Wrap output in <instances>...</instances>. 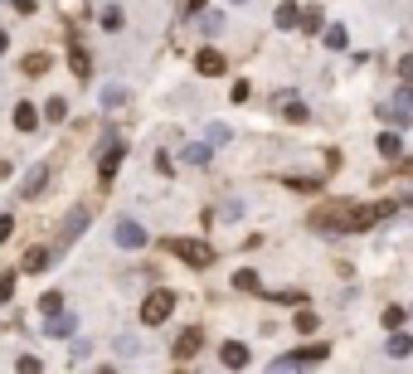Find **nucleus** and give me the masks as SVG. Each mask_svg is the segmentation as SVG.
I'll return each instance as SVG.
<instances>
[{"mask_svg": "<svg viewBox=\"0 0 413 374\" xmlns=\"http://www.w3.org/2000/svg\"><path fill=\"white\" fill-rule=\"evenodd\" d=\"M355 209H360V204H350V199L321 204V209L312 214V229H321V234H355Z\"/></svg>", "mask_w": 413, "mask_h": 374, "instance_id": "nucleus-1", "label": "nucleus"}, {"mask_svg": "<svg viewBox=\"0 0 413 374\" xmlns=\"http://www.w3.org/2000/svg\"><path fill=\"white\" fill-rule=\"evenodd\" d=\"M15 273H20V267H10V273H0V301H10V292H15Z\"/></svg>", "mask_w": 413, "mask_h": 374, "instance_id": "nucleus-26", "label": "nucleus"}, {"mask_svg": "<svg viewBox=\"0 0 413 374\" xmlns=\"http://www.w3.org/2000/svg\"><path fill=\"white\" fill-rule=\"evenodd\" d=\"M73 331H78L73 311H59V316H49V336H59V340H64V336H73Z\"/></svg>", "mask_w": 413, "mask_h": 374, "instance_id": "nucleus-13", "label": "nucleus"}, {"mask_svg": "<svg viewBox=\"0 0 413 374\" xmlns=\"http://www.w3.org/2000/svg\"><path fill=\"white\" fill-rule=\"evenodd\" d=\"M166 248H171L180 262H190V267H210V262H214V248L204 243V238H171Z\"/></svg>", "mask_w": 413, "mask_h": 374, "instance_id": "nucleus-2", "label": "nucleus"}, {"mask_svg": "<svg viewBox=\"0 0 413 374\" xmlns=\"http://www.w3.org/2000/svg\"><path fill=\"white\" fill-rule=\"evenodd\" d=\"M287 190H301V195H312V190H321V180H297V175H292V180H287Z\"/></svg>", "mask_w": 413, "mask_h": 374, "instance_id": "nucleus-31", "label": "nucleus"}, {"mask_svg": "<svg viewBox=\"0 0 413 374\" xmlns=\"http://www.w3.org/2000/svg\"><path fill=\"white\" fill-rule=\"evenodd\" d=\"M122 155H127V146H122V141H108V151H102V160H97V180H102V185H112Z\"/></svg>", "mask_w": 413, "mask_h": 374, "instance_id": "nucleus-6", "label": "nucleus"}, {"mask_svg": "<svg viewBox=\"0 0 413 374\" xmlns=\"http://www.w3.org/2000/svg\"><path fill=\"white\" fill-rule=\"evenodd\" d=\"M102 29H122V10H117V5L102 10Z\"/></svg>", "mask_w": 413, "mask_h": 374, "instance_id": "nucleus-29", "label": "nucleus"}, {"mask_svg": "<svg viewBox=\"0 0 413 374\" xmlns=\"http://www.w3.org/2000/svg\"><path fill=\"white\" fill-rule=\"evenodd\" d=\"M224 364H229V369H243V364H248V345L229 340V345H224Z\"/></svg>", "mask_w": 413, "mask_h": 374, "instance_id": "nucleus-16", "label": "nucleus"}, {"mask_svg": "<svg viewBox=\"0 0 413 374\" xmlns=\"http://www.w3.org/2000/svg\"><path fill=\"white\" fill-rule=\"evenodd\" d=\"M15 369H20V374H34V369H39V360H34V355H20V360H15Z\"/></svg>", "mask_w": 413, "mask_h": 374, "instance_id": "nucleus-33", "label": "nucleus"}, {"mask_svg": "<svg viewBox=\"0 0 413 374\" xmlns=\"http://www.w3.org/2000/svg\"><path fill=\"white\" fill-rule=\"evenodd\" d=\"M297 25H301L297 0H282V5H277V29H297Z\"/></svg>", "mask_w": 413, "mask_h": 374, "instance_id": "nucleus-14", "label": "nucleus"}, {"mask_svg": "<svg viewBox=\"0 0 413 374\" xmlns=\"http://www.w3.org/2000/svg\"><path fill=\"white\" fill-rule=\"evenodd\" d=\"M83 229H88V209H83V204H78V209H73V214H68V219H64V229H59V248H73V243H78V234H83Z\"/></svg>", "mask_w": 413, "mask_h": 374, "instance_id": "nucleus-7", "label": "nucleus"}, {"mask_svg": "<svg viewBox=\"0 0 413 374\" xmlns=\"http://www.w3.org/2000/svg\"><path fill=\"white\" fill-rule=\"evenodd\" d=\"M44 185H49V166H29V171H25L20 195H44Z\"/></svg>", "mask_w": 413, "mask_h": 374, "instance_id": "nucleus-10", "label": "nucleus"}, {"mask_svg": "<svg viewBox=\"0 0 413 374\" xmlns=\"http://www.w3.org/2000/svg\"><path fill=\"white\" fill-rule=\"evenodd\" d=\"M408 316H413V306H408Z\"/></svg>", "mask_w": 413, "mask_h": 374, "instance_id": "nucleus-39", "label": "nucleus"}, {"mask_svg": "<svg viewBox=\"0 0 413 374\" xmlns=\"http://www.w3.org/2000/svg\"><path fill=\"white\" fill-rule=\"evenodd\" d=\"M39 306H44V316H59V311H64V297H59V292H49Z\"/></svg>", "mask_w": 413, "mask_h": 374, "instance_id": "nucleus-28", "label": "nucleus"}, {"mask_svg": "<svg viewBox=\"0 0 413 374\" xmlns=\"http://www.w3.org/2000/svg\"><path fill=\"white\" fill-rule=\"evenodd\" d=\"M44 68H49V53H29V59H25V73L29 78H39Z\"/></svg>", "mask_w": 413, "mask_h": 374, "instance_id": "nucleus-23", "label": "nucleus"}, {"mask_svg": "<svg viewBox=\"0 0 413 374\" xmlns=\"http://www.w3.org/2000/svg\"><path fill=\"white\" fill-rule=\"evenodd\" d=\"M122 102H127V88H117V83L102 88V107H122Z\"/></svg>", "mask_w": 413, "mask_h": 374, "instance_id": "nucleus-22", "label": "nucleus"}, {"mask_svg": "<svg viewBox=\"0 0 413 374\" xmlns=\"http://www.w3.org/2000/svg\"><path fill=\"white\" fill-rule=\"evenodd\" d=\"M5 49H10V34H5V29H0V53H5Z\"/></svg>", "mask_w": 413, "mask_h": 374, "instance_id": "nucleus-37", "label": "nucleus"}, {"mask_svg": "<svg viewBox=\"0 0 413 374\" xmlns=\"http://www.w3.org/2000/svg\"><path fill=\"white\" fill-rule=\"evenodd\" d=\"M44 267H49V248H29V253L20 258V273H29V277L44 273Z\"/></svg>", "mask_w": 413, "mask_h": 374, "instance_id": "nucleus-12", "label": "nucleus"}, {"mask_svg": "<svg viewBox=\"0 0 413 374\" xmlns=\"http://www.w3.org/2000/svg\"><path fill=\"white\" fill-rule=\"evenodd\" d=\"M234 287H238V292H258V273H253V267H238V273H234Z\"/></svg>", "mask_w": 413, "mask_h": 374, "instance_id": "nucleus-21", "label": "nucleus"}, {"mask_svg": "<svg viewBox=\"0 0 413 374\" xmlns=\"http://www.w3.org/2000/svg\"><path fill=\"white\" fill-rule=\"evenodd\" d=\"M15 127H20V132H34V127H39V112H34L29 102H20V107H15Z\"/></svg>", "mask_w": 413, "mask_h": 374, "instance_id": "nucleus-17", "label": "nucleus"}, {"mask_svg": "<svg viewBox=\"0 0 413 374\" xmlns=\"http://www.w3.org/2000/svg\"><path fill=\"white\" fill-rule=\"evenodd\" d=\"M10 229H15V219H10V214H0V243L10 238Z\"/></svg>", "mask_w": 413, "mask_h": 374, "instance_id": "nucleus-34", "label": "nucleus"}, {"mask_svg": "<svg viewBox=\"0 0 413 374\" xmlns=\"http://www.w3.org/2000/svg\"><path fill=\"white\" fill-rule=\"evenodd\" d=\"M10 5H15L20 15H29V10H34V0H10Z\"/></svg>", "mask_w": 413, "mask_h": 374, "instance_id": "nucleus-36", "label": "nucleus"}, {"mask_svg": "<svg viewBox=\"0 0 413 374\" xmlns=\"http://www.w3.org/2000/svg\"><path fill=\"white\" fill-rule=\"evenodd\" d=\"M389 355H399V360H403V355H413V336L394 331V336H389Z\"/></svg>", "mask_w": 413, "mask_h": 374, "instance_id": "nucleus-20", "label": "nucleus"}, {"mask_svg": "<svg viewBox=\"0 0 413 374\" xmlns=\"http://www.w3.org/2000/svg\"><path fill=\"white\" fill-rule=\"evenodd\" d=\"M297 331H316V311H297Z\"/></svg>", "mask_w": 413, "mask_h": 374, "instance_id": "nucleus-32", "label": "nucleus"}, {"mask_svg": "<svg viewBox=\"0 0 413 374\" xmlns=\"http://www.w3.org/2000/svg\"><path fill=\"white\" fill-rule=\"evenodd\" d=\"M195 68H199L204 78H219V73H224V53H219V49H199V53H195Z\"/></svg>", "mask_w": 413, "mask_h": 374, "instance_id": "nucleus-9", "label": "nucleus"}, {"mask_svg": "<svg viewBox=\"0 0 413 374\" xmlns=\"http://www.w3.org/2000/svg\"><path fill=\"white\" fill-rule=\"evenodd\" d=\"M171 311H175V292H166V287H156V292L141 301V321H146V326H161Z\"/></svg>", "mask_w": 413, "mask_h": 374, "instance_id": "nucleus-3", "label": "nucleus"}, {"mask_svg": "<svg viewBox=\"0 0 413 374\" xmlns=\"http://www.w3.org/2000/svg\"><path fill=\"white\" fill-rule=\"evenodd\" d=\"M44 117H49V122H64V117H68V102H64V97H54V102L44 107Z\"/></svg>", "mask_w": 413, "mask_h": 374, "instance_id": "nucleus-24", "label": "nucleus"}, {"mask_svg": "<svg viewBox=\"0 0 413 374\" xmlns=\"http://www.w3.org/2000/svg\"><path fill=\"white\" fill-rule=\"evenodd\" d=\"M199 345H204V331H199V326H190V331H180V340L171 345V355H175V360H190Z\"/></svg>", "mask_w": 413, "mask_h": 374, "instance_id": "nucleus-8", "label": "nucleus"}, {"mask_svg": "<svg viewBox=\"0 0 413 374\" xmlns=\"http://www.w3.org/2000/svg\"><path fill=\"white\" fill-rule=\"evenodd\" d=\"M234 5H243V0H234Z\"/></svg>", "mask_w": 413, "mask_h": 374, "instance_id": "nucleus-38", "label": "nucleus"}, {"mask_svg": "<svg viewBox=\"0 0 413 374\" xmlns=\"http://www.w3.org/2000/svg\"><path fill=\"white\" fill-rule=\"evenodd\" d=\"M185 160H190V166H210V146H204V141H190V146H185Z\"/></svg>", "mask_w": 413, "mask_h": 374, "instance_id": "nucleus-18", "label": "nucleus"}, {"mask_svg": "<svg viewBox=\"0 0 413 374\" xmlns=\"http://www.w3.org/2000/svg\"><path fill=\"white\" fill-rule=\"evenodd\" d=\"M321 39H326V49H345V44H350V29H345V25H331Z\"/></svg>", "mask_w": 413, "mask_h": 374, "instance_id": "nucleus-19", "label": "nucleus"}, {"mask_svg": "<svg viewBox=\"0 0 413 374\" xmlns=\"http://www.w3.org/2000/svg\"><path fill=\"white\" fill-rule=\"evenodd\" d=\"M399 78H403V83H413V53H408V59L399 64Z\"/></svg>", "mask_w": 413, "mask_h": 374, "instance_id": "nucleus-35", "label": "nucleus"}, {"mask_svg": "<svg viewBox=\"0 0 413 374\" xmlns=\"http://www.w3.org/2000/svg\"><path fill=\"white\" fill-rule=\"evenodd\" d=\"M277 107H282V117H287V122H306V102H297V97H287V92H282V97H277Z\"/></svg>", "mask_w": 413, "mask_h": 374, "instance_id": "nucleus-15", "label": "nucleus"}, {"mask_svg": "<svg viewBox=\"0 0 413 374\" xmlns=\"http://www.w3.org/2000/svg\"><path fill=\"white\" fill-rule=\"evenodd\" d=\"M112 238H117V248H146V229L136 219H117L112 224Z\"/></svg>", "mask_w": 413, "mask_h": 374, "instance_id": "nucleus-5", "label": "nucleus"}, {"mask_svg": "<svg viewBox=\"0 0 413 374\" xmlns=\"http://www.w3.org/2000/svg\"><path fill=\"white\" fill-rule=\"evenodd\" d=\"M321 25H326V20H321V10H306V15H301V29H306V34H316Z\"/></svg>", "mask_w": 413, "mask_h": 374, "instance_id": "nucleus-27", "label": "nucleus"}, {"mask_svg": "<svg viewBox=\"0 0 413 374\" xmlns=\"http://www.w3.org/2000/svg\"><path fill=\"white\" fill-rule=\"evenodd\" d=\"M403 316H408L403 306H389V311H384V326H389V331H399V326H403Z\"/></svg>", "mask_w": 413, "mask_h": 374, "instance_id": "nucleus-30", "label": "nucleus"}, {"mask_svg": "<svg viewBox=\"0 0 413 374\" xmlns=\"http://www.w3.org/2000/svg\"><path fill=\"white\" fill-rule=\"evenodd\" d=\"M379 151H384V155H389V160H394V155H399V151H403V141H399V136H394V132H384V136H379Z\"/></svg>", "mask_w": 413, "mask_h": 374, "instance_id": "nucleus-25", "label": "nucleus"}, {"mask_svg": "<svg viewBox=\"0 0 413 374\" xmlns=\"http://www.w3.org/2000/svg\"><path fill=\"white\" fill-rule=\"evenodd\" d=\"M331 355V345H301V350H287L273 360V369H297V364H321Z\"/></svg>", "mask_w": 413, "mask_h": 374, "instance_id": "nucleus-4", "label": "nucleus"}, {"mask_svg": "<svg viewBox=\"0 0 413 374\" xmlns=\"http://www.w3.org/2000/svg\"><path fill=\"white\" fill-rule=\"evenodd\" d=\"M68 68H73V73H78V78H88V73H92V59H88V49H83V44H78V39H73V44H68Z\"/></svg>", "mask_w": 413, "mask_h": 374, "instance_id": "nucleus-11", "label": "nucleus"}]
</instances>
